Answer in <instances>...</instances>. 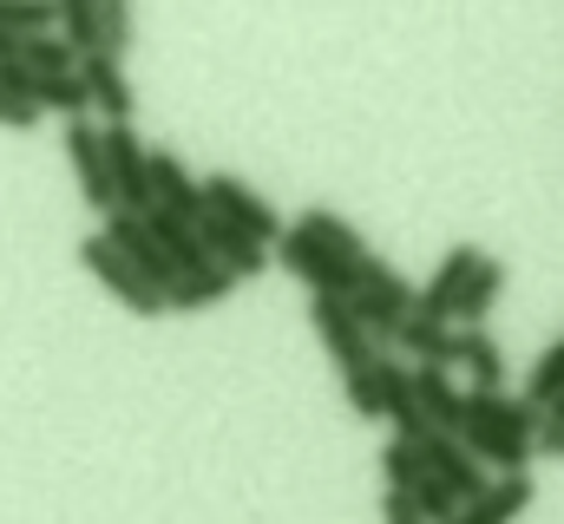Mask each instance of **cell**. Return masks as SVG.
<instances>
[{
  "label": "cell",
  "mask_w": 564,
  "mask_h": 524,
  "mask_svg": "<svg viewBox=\"0 0 564 524\" xmlns=\"http://www.w3.org/2000/svg\"><path fill=\"white\" fill-rule=\"evenodd\" d=\"M26 106H33V112H53V119H66V125L93 112L79 73H46V79H33V86H26Z\"/></svg>",
  "instance_id": "22"
},
{
  "label": "cell",
  "mask_w": 564,
  "mask_h": 524,
  "mask_svg": "<svg viewBox=\"0 0 564 524\" xmlns=\"http://www.w3.org/2000/svg\"><path fill=\"white\" fill-rule=\"evenodd\" d=\"M144 171H151V204L158 210H171L184 230L204 217V190H197V177L184 171V157L177 151H144Z\"/></svg>",
  "instance_id": "12"
},
{
  "label": "cell",
  "mask_w": 564,
  "mask_h": 524,
  "mask_svg": "<svg viewBox=\"0 0 564 524\" xmlns=\"http://www.w3.org/2000/svg\"><path fill=\"white\" fill-rule=\"evenodd\" d=\"M479 243H453L446 256H440V269L426 275L421 288H414V315H426V321H446L453 328V302H459V288H466V275L479 269Z\"/></svg>",
  "instance_id": "11"
},
{
  "label": "cell",
  "mask_w": 564,
  "mask_h": 524,
  "mask_svg": "<svg viewBox=\"0 0 564 524\" xmlns=\"http://www.w3.org/2000/svg\"><path fill=\"white\" fill-rule=\"evenodd\" d=\"M564 393V341H552L539 361H532V374H525V387H519V400L532 406V413H545L552 400Z\"/></svg>",
  "instance_id": "24"
},
{
  "label": "cell",
  "mask_w": 564,
  "mask_h": 524,
  "mask_svg": "<svg viewBox=\"0 0 564 524\" xmlns=\"http://www.w3.org/2000/svg\"><path fill=\"white\" fill-rule=\"evenodd\" d=\"M197 190H204V210H210V217H224L230 230H243V237L263 243V250H276V237L289 230L276 210H270V197H257V190H250L243 177H230V171H210Z\"/></svg>",
  "instance_id": "3"
},
{
  "label": "cell",
  "mask_w": 564,
  "mask_h": 524,
  "mask_svg": "<svg viewBox=\"0 0 564 524\" xmlns=\"http://www.w3.org/2000/svg\"><path fill=\"white\" fill-rule=\"evenodd\" d=\"M355 275H361V282H355V295H348V315H355V321H361V335L381 348V341H394V328L414 315V282H408L388 256H375V250L361 256Z\"/></svg>",
  "instance_id": "2"
},
{
  "label": "cell",
  "mask_w": 564,
  "mask_h": 524,
  "mask_svg": "<svg viewBox=\"0 0 564 524\" xmlns=\"http://www.w3.org/2000/svg\"><path fill=\"white\" fill-rule=\"evenodd\" d=\"M381 518H388V524H421V512H414L401 492H381Z\"/></svg>",
  "instance_id": "30"
},
{
  "label": "cell",
  "mask_w": 564,
  "mask_h": 524,
  "mask_svg": "<svg viewBox=\"0 0 564 524\" xmlns=\"http://www.w3.org/2000/svg\"><path fill=\"white\" fill-rule=\"evenodd\" d=\"M276 256L295 282H308V295H328V302H348L355 282H361V275H355L361 262H341L335 250H322V243H315L308 230H295V223L276 237Z\"/></svg>",
  "instance_id": "4"
},
{
  "label": "cell",
  "mask_w": 564,
  "mask_h": 524,
  "mask_svg": "<svg viewBox=\"0 0 564 524\" xmlns=\"http://www.w3.org/2000/svg\"><path fill=\"white\" fill-rule=\"evenodd\" d=\"M0 125H7V131H33V125H40V112H33V106H20V99H7V92H0Z\"/></svg>",
  "instance_id": "29"
},
{
  "label": "cell",
  "mask_w": 564,
  "mask_h": 524,
  "mask_svg": "<svg viewBox=\"0 0 564 524\" xmlns=\"http://www.w3.org/2000/svg\"><path fill=\"white\" fill-rule=\"evenodd\" d=\"M144 151L132 125H99V157H106V184H112V204L119 210H151V171H144Z\"/></svg>",
  "instance_id": "5"
},
{
  "label": "cell",
  "mask_w": 564,
  "mask_h": 524,
  "mask_svg": "<svg viewBox=\"0 0 564 524\" xmlns=\"http://www.w3.org/2000/svg\"><path fill=\"white\" fill-rule=\"evenodd\" d=\"M381 479H388V492H408V485L421 479V459H414V446L388 439V446H381Z\"/></svg>",
  "instance_id": "28"
},
{
  "label": "cell",
  "mask_w": 564,
  "mask_h": 524,
  "mask_svg": "<svg viewBox=\"0 0 564 524\" xmlns=\"http://www.w3.org/2000/svg\"><path fill=\"white\" fill-rule=\"evenodd\" d=\"M394 348H408L414 368H446V374H453V328H446V321L408 315V321L394 328Z\"/></svg>",
  "instance_id": "20"
},
{
  "label": "cell",
  "mask_w": 564,
  "mask_h": 524,
  "mask_svg": "<svg viewBox=\"0 0 564 524\" xmlns=\"http://www.w3.org/2000/svg\"><path fill=\"white\" fill-rule=\"evenodd\" d=\"M79 262H86V275H99V288H106L112 302H126L132 315H144V321H151V315H164V295H158V288H151V282H144L139 269L119 256L99 230H93V237H79Z\"/></svg>",
  "instance_id": "6"
},
{
  "label": "cell",
  "mask_w": 564,
  "mask_h": 524,
  "mask_svg": "<svg viewBox=\"0 0 564 524\" xmlns=\"http://www.w3.org/2000/svg\"><path fill=\"white\" fill-rule=\"evenodd\" d=\"M308 328L322 335V348H328V361L341 368V374H355L361 361H375L381 348L361 335V321L348 315V302H328V295H308Z\"/></svg>",
  "instance_id": "8"
},
{
  "label": "cell",
  "mask_w": 564,
  "mask_h": 524,
  "mask_svg": "<svg viewBox=\"0 0 564 524\" xmlns=\"http://www.w3.org/2000/svg\"><path fill=\"white\" fill-rule=\"evenodd\" d=\"M66 164H73V177H79V197L112 217L119 204H112V184H106V157H99V125H93V119H73V125H66Z\"/></svg>",
  "instance_id": "14"
},
{
  "label": "cell",
  "mask_w": 564,
  "mask_h": 524,
  "mask_svg": "<svg viewBox=\"0 0 564 524\" xmlns=\"http://www.w3.org/2000/svg\"><path fill=\"white\" fill-rule=\"evenodd\" d=\"M230 288H237V275L217 269V262H204V269H191V275H177V282L164 288V315H204V308H217Z\"/></svg>",
  "instance_id": "17"
},
{
  "label": "cell",
  "mask_w": 564,
  "mask_h": 524,
  "mask_svg": "<svg viewBox=\"0 0 564 524\" xmlns=\"http://www.w3.org/2000/svg\"><path fill=\"white\" fill-rule=\"evenodd\" d=\"M453 368L473 381V393H506V381H512V368L486 328H453Z\"/></svg>",
  "instance_id": "15"
},
{
  "label": "cell",
  "mask_w": 564,
  "mask_h": 524,
  "mask_svg": "<svg viewBox=\"0 0 564 524\" xmlns=\"http://www.w3.org/2000/svg\"><path fill=\"white\" fill-rule=\"evenodd\" d=\"M191 237H197L204 262L230 269L237 282H250V275H263V269H270V250H263V243H250L243 230H230V223H224V217H210V210H204V217L191 223Z\"/></svg>",
  "instance_id": "10"
},
{
  "label": "cell",
  "mask_w": 564,
  "mask_h": 524,
  "mask_svg": "<svg viewBox=\"0 0 564 524\" xmlns=\"http://www.w3.org/2000/svg\"><path fill=\"white\" fill-rule=\"evenodd\" d=\"M73 73H79V86H86V106H93L106 125H132V112H139V92H132V79H126V66H119V59H106V53H86Z\"/></svg>",
  "instance_id": "9"
},
{
  "label": "cell",
  "mask_w": 564,
  "mask_h": 524,
  "mask_svg": "<svg viewBox=\"0 0 564 524\" xmlns=\"http://www.w3.org/2000/svg\"><path fill=\"white\" fill-rule=\"evenodd\" d=\"M506 262L499 256H479V269L466 275V288H459V302H453V321L459 328H486V315H492V302L506 295Z\"/></svg>",
  "instance_id": "18"
},
{
  "label": "cell",
  "mask_w": 564,
  "mask_h": 524,
  "mask_svg": "<svg viewBox=\"0 0 564 524\" xmlns=\"http://www.w3.org/2000/svg\"><path fill=\"white\" fill-rule=\"evenodd\" d=\"M408 387H414V406H421V419L433 433H459V413H466V393L453 387V374L446 368H408Z\"/></svg>",
  "instance_id": "16"
},
{
  "label": "cell",
  "mask_w": 564,
  "mask_h": 524,
  "mask_svg": "<svg viewBox=\"0 0 564 524\" xmlns=\"http://www.w3.org/2000/svg\"><path fill=\"white\" fill-rule=\"evenodd\" d=\"M545 426V413H532L519 393H466V413H459V446L486 466V472H525L539 452H532V433Z\"/></svg>",
  "instance_id": "1"
},
{
  "label": "cell",
  "mask_w": 564,
  "mask_h": 524,
  "mask_svg": "<svg viewBox=\"0 0 564 524\" xmlns=\"http://www.w3.org/2000/svg\"><path fill=\"white\" fill-rule=\"evenodd\" d=\"M401 374H408V368H401V361H388V354L361 361L355 374H341V387H348V406H355L361 419H381V413H388V387H394Z\"/></svg>",
  "instance_id": "19"
},
{
  "label": "cell",
  "mask_w": 564,
  "mask_h": 524,
  "mask_svg": "<svg viewBox=\"0 0 564 524\" xmlns=\"http://www.w3.org/2000/svg\"><path fill=\"white\" fill-rule=\"evenodd\" d=\"M99 237H106V243H112L119 256L132 262V269H139V275H144V282H151V288H158V295H164V288L177 282V269H171V262H164V250H158V243L144 237V223H139V217H132V210H112Z\"/></svg>",
  "instance_id": "13"
},
{
  "label": "cell",
  "mask_w": 564,
  "mask_h": 524,
  "mask_svg": "<svg viewBox=\"0 0 564 524\" xmlns=\"http://www.w3.org/2000/svg\"><path fill=\"white\" fill-rule=\"evenodd\" d=\"M532 452H545V459H564V426H552V419H545V426L532 433Z\"/></svg>",
  "instance_id": "31"
},
{
  "label": "cell",
  "mask_w": 564,
  "mask_h": 524,
  "mask_svg": "<svg viewBox=\"0 0 564 524\" xmlns=\"http://www.w3.org/2000/svg\"><path fill=\"white\" fill-rule=\"evenodd\" d=\"M295 230H308V237H315L322 250H335L341 262H361V256H368V243H361V230H355L348 217H335L328 204H308V210L295 217Z\"/></svg>",
  "instance_id": "21"
},
{
  "label": "cell",
  "mask_w": 564,
  "mask_h": 524,
  "mask_svg": "<svg viewBox=\"0 0 564 524\" xmlns=\"http://www.w3.org/2000/svg\"><path fill=\"white\" fill-rule=\"evenodd\" d=\"M13 66H26L33 79H46V73H73L79 59L66 53V40H59V33H33V40H20V53H13Z\"/></svg>",
  "instance_id": "25"
},
{
  "label": "cell",
  "mask_w": 564,
  "mask_h": 524,
  "mask_svg": "<svg viewBox=\"0 0 564 524\" xmlns=\"http://www.w3.org/2000/svg\"><path fill=\"white\" fill-rule=\"evenodd\" d=\"M414 459H421V472H433V479H440L459 505H473V499L492 485V472H486V466H479L459 439H446V433H426L421 446H414Z\"/></svg>",
  "instance_id": "7"
},
{
  "label": "cell",
  "mask_w": 564,
  "mask_h": 524,
  "mask_svg": "<svg viewBox=\"0 0 564 524\" xmlns=\"http://www.w3.org/2000/svg\"><path fill=\"white\" fill-rule=\"evenodd\" d=\"M126 46H132V7L126 0H99V53L126 66Z\"/></svg>",
  "instance_id": "27"
},
{
  "label": "cell",
  "mask_w": 564,
  "mask_h": 524,
  "mask_svg": "<svg viewBox=\"0 0 564 524\" xmlns=\"http://www.w3.org/2000/svg\"><path fill=\"white\" fill-rule=\"evenodd\" d=\"M59 40H66V53L73 59H86V53H99V0H59Z\"/></svg>",
  "instance_id": "23"
},
{
  "label": "cell",
  "mask_w": 564,
  "mask_h": 524,
  "mask_svg": "<svg viewBox=\"0 0 564 524\" xmlns=\"http://www.w3.org/2000/svg\"><path fill=\"white\" fill-rule=\"evenodd\" d=\"M401 499H408V505L421 512V524H453V518H459V499H453V492H446V485H440L433 472H421V479H414V485H408Z\"/></svg>",
  "instance_id": "26"
}]
</instances>
